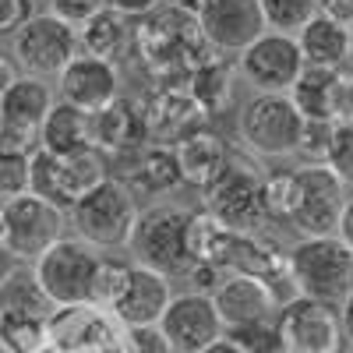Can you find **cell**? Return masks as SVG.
<instances>
[{"instance_id":"16","label":"cell","mask_w":353,"mask_h":353,"mask_svg":"<svg viewBox=\"0 0 353 353\" xmlns=\"http://www.w3.org/2000/svg\"><path fill=\"white\" fill-rule=\"evenodd\" d=\"M53 92L61 103L81 110V113H99L121 96V68L99 61V57H85L78 53L74 61L57 74Z\"/></svg>"},{"instance_id":"2","label":"cell","mask_w":353,"mask_h":353,"mask_svg":"<svg viewBox=\"0 0 353 353\" xmlns=\"http://www.w3.org/2000/svg\"><path fill=\"white\" fill-rule=\"evenodd\" d=\"M188 216L191 209L176 201H152L138 209L131 241H128V261L152 269L159 276H166L170 283L176 276H188L191 258H188Z\"/></svg>"},{"instance_id":"7","label":"cell","mask_w":353,"mask_h":353,"mask_svg":"<svg viewBox=\"0 0 353 353\" xmlns=\"http://www.w3.org/2000/svg\"><path fill=\"white\" fill-rule=\"evenodd\" d=\"M110 176V159L96 149L57 159L43 149L28 156V194H36L61 212H71V205L85 198L92 188H99Z\"/></svg>"},{"instance_id":"42","label":"cell","mask_w":353,"mask_h":353,"mask_svg":"<svg viewBox=\"0 0 353 353\" xmlns=\"http://www.w3.org/2000/svg\"><path fill=\"white\" fill-rule=\"evenodd\" d=\"M314 4H318V14L353 28V0H314Z\"/></svg>"},{"instance_id":"55","label":"cell","mask_w":353,"mask_h":353,"mask_svg":"<svg viewBox=\"0 0 353 353\" xmlns=\"http://www.w3.org/2000/svg\"><path fill=\"white\" fill-rule=\"evenodd\" d=\"M32 4H36V0H32Z\"/></svg>"},{"instance_id":"11","label":"cell","mask_w":353,"mask_h":353,"mask_svg":"<svg viewBox=\"0 0 353 353\" xmlns=\"http://www.w3.org/2000/svg\"><path fill=\"white\" fill-rule=\"evenodd\" d=\"M297 194H293L290 226L301 237H332L346 205V188L329 166H297L293 170Z\"/></svg>"},{"instance_id":"29","label":"cell","mask_w":353,"mask_h":353,"mask_svg":"<svg viewBox=\"0 0 353 353\" xmlns=\"http://www.w3.org/2000/svg\"><path fill=\"white\" fill-rule=\"evenodd\" d=\"M233 74H237V64H223L219 57H209V61H201L191 71L188 92L201 106L205 117L230 106V99H233Z\"/></svg>"},{"instance_id":"53","label":"cell","mask_w":353,"mask_h":353,"mask_svg":"<svg viewBox=\"0 0 353 353\" xmlns=\"http://www.w3.org/2000/svg\"><path fill=\"white\" fill-rule=\"evenodd\" d=\"M0 353H8V350H4V346H0Z\"/></svg>"},{"instance_id":"35","label":"cell","mask_w":353,"mask_h":353,"mask_svg":"<svg viewBox=\"0 0 353 353\" xmlns=\"http://www.w3.org/2000/svg\"><path fill=\"white\" fill-rule=\"evenodd\" d=\"M332 124H325V121H304V131H301V141H297L301 166H325L329 145H332Z\"/></svg>"},{"instance_id":"26","label":"cell","mask_w":353,"mask_h":353,"mask_svg":"<svg viewBox=\"0 0 353 353\" xmlns=\"http://www.w3.org/2000/svg\"><path fill=\"white\" fill-rule=\"evenodd\" d=\"M293 39H297V50L307 68H329V71L346 68V57H350V28L346 25H339L325 14H314Z\"/></svg>"},{"instance_id":"18","label":"cell","mask_w":353,"mask_h":353,"mask_svg":"<svg viewBox=\"0 0 353 353\" xmlns=\"http://www.w3.org/2000/svg\"><path fill=\"white\" fill-rule=\"evenodd\" d=\"M212 304H216V314L223 321V332L258 325V321H272L279 314L276 290L265 279L244 276V272H226L223 283L212 290Z\"/></svg>"},{"instance_id":"27","label":"cell","mask_w":353,"mask_h":353,"mask_svg":"<svg viewBox=\"0 0 353 353\" xmlns=\"http://www.w3.org/2000/svg\"><path fill=\"white\" fill-rule=\"evenodd\" d=\"M131 39H134L131 18H124L121 11H113V8H103L96 18H88L78 28V53L117 64L131 50Z\"/></svg>"},{"instance_id":"20","label":"cell","mask_w":353,"mask_h":353,"mask_svg":"<svg viewBox=\"0 0 353 353\" xmlns=\"http://www.w3.org/2000/svg\"><path fill=\"white\" fill-rule=\"evenodd\" d=\"M141 110H145L149 141H156V145H176L191 131L205 128V113L191 99L188 88H156L149 103H141Z\"/></svg>"},{"instance_id":"9","label":"cell","mask_w":353,"mask_h":353,"mask_svg":"<svg viewBox=\"0 0 353 353\" xmlns=\"http://www.w3.org/2000/svg\"><path fill=\"white\" fill-rule=\"evenodd\" d=\"M201 209L219 219L230 233L261 230V170L244 156H230L226 170L201 191Z\"/></svg>"},{"instance_id":"15","label":"cell","mask_w":353,"mask_h":353,"mask_svg":"<svg viewBox=\"0 0 353 353\" xmlns=\"http://www.w3.org/2000/svg\"><path fill=\"white\" fill-rule=\"evenodd\" d=\"M198 32L216 53H244L265 32V18L258 0H205Z\"/></svg>"},{"instance_id":"52","label":"cell","mask_w":353,"mask_h":353,"mask_svg":"<svg viewBox=\"0 0 353 353\" xmlns=\"http://www.w3.org/2000/svg\"><path fill=\"white\" fill-rule=\"evenodd\" d=\"M332 353H353V346H350V343H343V346H339V350H332Z\"/></svg>"},{"instance_id":"12","label":"cell","mask_w":353,"mask_h":353,"mask_svg":"<svg viewBox=\"0 0 353 353\" xmlns=\"http://www.w3.org/2000/svg\"><path fill=\"white\" fill-rule=\"evenodd\" d=\"M276 329L283 350L290 353H332L346 343L339 325V304L311 297H290L286 304H279Z\"/></svg>"},{"instance_id":"1","label":"cell","mask_w":353,"mask_h":353,"mask_svg":"<svg viewBox=\"0 0 353 353\" xmlns=\"http://www.w3.org/2000/svg\"><path fill=\"white\" fill-rule=\"evenodd\" d=\"M131 46L138 50V57H141V64L149 68V74L159 81V88H184L191 71L216 53L201 39L194 18L176 14L170 8L141 18L138 28H134Z\"/></svg>"},{"instance_id":"54","label":"cell","mask_w":353,"mask_h":353,"mask_svg":"<svg viewBox=\"0 0 353 353\" xmlns=\"http://www.w3.org/2000/svg\"><path fill=\"white\" fill-rule=\"evenodd\" d=\"M279 353H290V350H279Z\"/></svg>"},{"instance_id":"23","label":"cell","mask_w":353,"mask_h":353,"mask_svg":"<svg viewBox=\"0 0 353 353\" xmlns=\"http://www.w3.org/2000/svg\"><path fill=\"white\" fill-rule=\"evenodd\" d=\"M343 71H329V68H307L297 74V81L290 85V103L297 106V113L304 121H339V110H343Z\"/></svg>"},{"instance_id":"40","label":"cell","mask_w":353,"mask_h":353,"mask_svg":"<svg viewBox=\"0 0 353 353\" xmlns=\"http://www.w3.org/2000/svg\"><path fill=\"white\" fill-rule=\"evenodd\" d=\"M128 353H173L170 343L156 325L149 329H128Z\"/></svg>"},{"instance_id":"37","label":"cell","mask_w":353,"mask_h":353,"mask_svg":"<svg viewBox=\"0 0 353 353\" xmlns=\"http://www.w3.org/2000/svg\"><path fill=\"white\" fill-rule=\"evenodd\" d=\"M226 339H233L244 353H279V329H276V318L272 321H258V325H244V329H230L223 332Z\"/></svg>"},{"instance_id":"10","label":"cell","mask_w":353,"mask_h":353,"mask_svg":"<svg viewBox=\"0 0 353 353\" xmlns=\"http://www.w3.org/2000/svg\"><path fill=\"white\" fill-rule=\"evenodd\" d=\"M0 209H4V248L18 265H36L57 241L68 237V212L36 194H21Z\"/></svg>"},{"instance_id":"28","label":"cell","mask_w":353,"mask_h":353,"mask_svg":"<svg viewBox=\"0 0 353 353\" xmlns=\"http://www.w3.org/2000/svg\"><path fill=\"white\" fill-rule=\"evenodd\" d=\"M230 248H233V233L219 219H212L205 209H191V216H188V258H191V265H209V269L226 272Z\"/></svg>"},{"instance_id":"4","label":"cell","mask_w":353,"mask_h":353,"mask_svg":"<svg viewBox=\"0 0 353 353\" xmlns=\"http://www.w3.org/2000/svg\"><path fill=\"white\" fill-rule=\"evenodd\" d=\"M134 219H138V201L117 176H106L99 188H92L85 198H78L68 212L71 237L96 248L99 254L124 251L131 241Z\"/></svg>"},{"instance_id":"25","label":"cell","mask_w":353,"mask_h":353,"mask_svg":"<svg viewBox=\"0 0 353 353\" xmlns=\"http://www.w3.org/2000/svg\"><path fill=\"white\" fill-rule=\"evenodd\" d=\"M39 149L57 156V159L88 152L92 149V113H81V110L57 99L53 110L46 113L43 128H39Z\"/></svg>"},{"instance_id":"36","label":"cell","mask_w":353,"mask_h":353,"mask_svg":"<svg viewBox=\"0 0 353 353\" xmlns=\"http://www.w3.org/2000/svg\"><path fill=\"white\" fill-rule=\"evenodd\" d=\"M28 194V156L0 149V205Z\"/></svg>"},{"instance_id":"43","label":"cell","mask_w":353,"mask_h":353,"mask_svg":"<svg viewBox=\"0 0 353 353\" xmlns=\"http://www.w3.org/2000/svg\"><path fill=\"white\" fill-rule=\"evenodd\" d=\"M14 78H18V68H14V61H11L8 46L0 43V92H4L8 85H14Z\"/></svg>"},{"instance_id":"22","label":"cell","mask_w":353,"mask_h":353,"mask_svg":"<svg viewBox=\"0 0 353 353\" xmlns=\"http://www.w3.org/2000/svg\"><path fill=\"white\" fill-rule=\"evenodd\" d=\"M173 156H176V170H181V184L205 191L226 170L233 152L223 141V134H216L209 128H198L173 145Z\"/></svg>"},{"instance_id":"24","label":"cell","mask_w":353,"mask_h":353,"mask_svg":"<svg viewBox=\"0 0 353 353\" xmlns=\"http://www.w3.org/2000/svg\"><path fill=\"white\" fill-rule=\"evenodd\" d=\"M134 166L128 176H117L134 198L138 194H149V198H166L181 188V170H176V156H173V145H141V149L131 152Z\"/></svg>"},{"instance_id":"44","label":"cell","mask_w":353,"mask_h":353,"mask_svg":"<svg viewBox=\"0 0 353 353\" xmlns=\"http://www.w3.org/2000/svg\"><path fill=\"white\" fill-rule=\"evenodd\" d=\"M336 237H339L343 244H350V248H353V198H346V205H343V216H339V230H336Z\"/></svg>"},{"instance_id":"38","label":"cell","mask_w":353,"mask_h":353,"mask_svg":"<svg viewBox=\"0 0 353 353\" xmlns=\"http://www.w3.org/2000/svg\"><path fill=\"white\" fill-rule=\"evenodd\" d=\"M46 11L53 14V18H61L64 25H71V28H81L88 18H96L103 8H110L106 0H46Z\"/></svg>"},{"instance_id":"3","label":"cell","mask_w":353,"mask_h":353,"mask_svg":"<svg viewBox=\"0 0 353 353\" xmlns=\"http://www.w3.org/2000/svg\"><path fill=\"white\" fill-rule=\"evenodd\" d=\"M286 272L297 297L343 304L353 290V248L332 237H297L286 248Z\"/></svg>"},{"instance_id":"31","label":"cell","mask_w":353,"mask_h":353,"mask_svg":"<svg viewBox=\"0 0 353 353\" xmlns=\"http://www.w3.org/2000/svg\"><path fill=\"white\" fill-rule=\"evenodd\" d=\"M293 194H297V181L293 170H269L261 173V216L265 226H290L293 212Z\"/></svg>"},{"instance_id":"19","label":"cell","mask_w":353,"mask_h":353,"mask_svg":"<svg viewBox=\"0 0 353 353\" xmlns=\"http://www.w3.org/2000/svg\"><path fill=\"white\" fill-rule=\"evenodd\" d=\"M141 145H149L145 110L131 96H117L110 106L92 113V149L103 156H128Z\"/></svg>"},{"instance_id":"5","label":"cell","mask_w":353,"mask_h":353,"mask_svg":"<svg viewBox=\"0 0 353 353\" xmlns=\"http://www.w3.org/2000/svg\"><path fill=\"white\" fill-rule=\"evenodd\" d=\"M304 117L286 92H254L237 113V134L248 152L258 159H290L297 156Z\"/></svg>"},{"instance_id":"50","label":"cell","mask_w":353,"mask_h":353,"mask_svg":"<svg viewBox=\"0 0 353 353\" xmlns=\"http://www.w3.org/2000/svg\"><path fill=\"white\" fill-rule=\"evenodd\" d=\"M346 68H353V28H350V57H346Z\"/></svg>"},{"instance_id":"34","label":"cell","mask_w":353,"mask_h":353,"mask_svg":"<svg viewBox=\"0 0 353 353\" xmlns=\"http://www.w3.org/2000/svg\"><path fill=\"white\" fill-rule=\"evenodd\" d=\"M325 166L339 176L343 188H353V124L350 121L332 124V145H329Z\"/></svg>"},{"instance_id":"33","label":"cell","mask_w":353,"mask_h":353,"mask_svg":"<svg viewBox=\"0 0 353 353\" xmlns=\"http://www.w3.org/2000/svg\"><path fill=\"white\" fill-rule=\"evenodd\" d=\"M128 258H117V254H103L99 258V269H96V283H92V307L110 311L117 290H121L124 276H128Z\"/></svg>"},{"instance_id":"47","label":"cell","mask_w":353,"mask_h":353,"mask_svg":"<svg viewBox=\"0 0 353 353\" xmlns=\"http://www.w3.org/2000/svg\"><path fill=\"white\" fill-rule=\"evenodd\" d=\"M339 121H350V124H353V74H346V81H343V110H339Z\"/></svg>"},{"instance_id":"39","label":"cell","mask_w":353,"mask_h":353,"mask_svg":"<svg viewBox=\"0 0 353 353\" xmlns=\"http://www.w3.org/2000/svg\"><path fill=\"white\" fill-rule=\"evenodd\" d=\"M32 14H36L32 0H0V39H11Z\"/></svg>"},{"instance_id":"48","label":"cell","mask_w":353,"mask_h":353,"mask_svg":"<svg viewBox=\"0 0 353 353\" xmlns=\"http://www.w3.org/2000/svg\"><path fill=\"white\" fill-rule=\"evenodd\" d=\"M14 269H18V261H14V254L0 244V286H4L11 276H14Z\"/></svg>"},{"instance_id":"46","label":"cell","mask_w":353,"mask_h":353,"mask_svg":"<svg viewBox=\"0 0 353 353\" xmlns=\"http://www.w3.org/2000/svg\"><path fill=\"white\" fill-rule=\"evenodd\" d=\"M166 8H170V11H176V14H188V18H194V21H198V14H201V8H205V0H166Z\"/></svg>"},{"instance_id":"21","label":"cell","mask_w":353,"mask_h":353,"mask_svg":"<svg viewBox=\"0 0 353 353\" xmlns=\"http://www.w3.org/2000/svg\"><path fill=\"white\" fill-rule=\"evenodd\" d=\"M53 103H57V92L50 81L18 74L14 85H8L0 92V124L14 128L28 138H39V128L46 121V113L53 110Z\"/></svg>"},{"instance_id":"41","label":"cell","mask_w":353,"mask_h":353,"mask_svg":"<svg viewBox=\"0 0 353 353\" xmlns=\"http://www.w3.org/2000/svg\"><path fill=\"white\" fill-rule=\"evenodd\" d=\"M106 4L113 8V11H121L124 18H149V14H156V11H163L166 8V0H106Z\"/></svg>"},{"instance_id":"8","label":"cell","mask_w":353,"mask_h":353,"mask_svg":"<svg viewBox=\"0 0 353 353\" xmlns=\"http://www.w3.org/2000/svg\"><path fill=\"white\" fill-rule=\"evenodd\" d=\"M8 53H11L18 74L39 78V81H57V74L78 57V28L64 25L50 11H36L11 36Z\"/></svg>"},{"instance_id":"49","label":"cell","mask_w":353,"mask_h":353,"mask_svg":"<svg viewBox=\"0 0 353 353\" xmlns=\"http://www.w3.org/2000/svg\"><path fill=\"white\" fill-rule=\"evenodd\" d=\"M198 353H244L237 343H233V339H226V336H219L216 343H209V346H205V350H198Z\"/></svg>"},{"instance_id":"51","label":"cell","mask_w":353,"mask_h":353,"mask_svg":"<svg viewBox=\"0 0 353 353\" xmlns=\"http://www.w3.org/2000/svg\"><path fill=\"white\" fill-rule=\"evenodd\" d=\"M0 244H4V209H0Z\"/></svg>"},{"instance_id":"30","label":"cell","mask_w":353,"mask_h":353,"mask_svg":"<svg viewBox=\"0 0 353 353\" xmlns=\"http://www.w3.org/2000/svg\"><path fill=\"white\" fill-rule=\"evenodd\" d=\"M0 314H32V318H50L53 304L43 297V290L32 276V269H14V276L0 286Z\"/></svg>"},{"instance_id":"13","label":"cell","mask_w":353,"mask_h":353,"mask_svg":"<svg viewBox=\"0 0 353 353\" xmlns=\"http://www.w3.org/2000/svg\"><path fill=\"white\" fill-rule=\"evenodd\" d=\"M304 71V57L297 50V39L283 32H265L237 53V74L254 88V92H290V85Z\"/></svg>"},{"instance_id":"6","label":"cell","mask_w":353,"mask_h":353,"mask_svg":"<svg viewBox=\"0 0 353 353\" xmlns=\"http://www.w3.org/2000/svg\"><path fill=\"white\" fill-rule=\"evenodd\" d=\"M99 251L78 237L57 241L36 265H28L53 307H92V283L99 269Z\"/></svg>"},{"instance_id":"14","label":"cell","mask_w":353,"mask_h":353,"mask_svg":"<svg viewBox=\"0 0 353 353\" xmlns=\"http://www.w3.org/2000/svg\"><path fill=\"white\" fill-rule=\"evenodd\" d=\"M156 329L163 332L173 353H198L223 336V321L216 314L212 297L188 290V293H173V301L166 304Z\"/></svg>"},{"instance_id":"17","label":"cell","mask_w":353,"mask_h":353,"mask_svg":"<svg viewBox=\"0 0 353 353\" xmlns=\"http://www.w3.org/2000/svg\"><path fill=\"white\" fill-rule=\"evenodd\" d=\"M170 301H173V283L166 276H159L152 269H141V265L131 261L128 276H124L106 314L113 321H121L124 329H149V325H159Z\"/></svg>"},{"instance_id":"45","label":"cell","mask_w":353,"mask_h":353,"mask_svg":"<svg viewBox=\"0 0 353 353\" xmlns=\"http://www.w3.org/2000/svg\"><path fill=\"white\" fill-rule=\"evenodd\" d=\"M339 325H343V339L353 346V290L346 293V301L339 304Z\"/></svg>"},{"instance_id":"32","label":"cell","mask_w":353,"mask_h":353,"mask_svg":"<svg viewBox=\"0 0 353 353\" xmlns=\"http://www.w3.org/2000/svg\"><path fill=\"white\" fill-rule=\"evenodd\" d=\"M258 11H261L269 32L297 36L301 28L318 14V4L314 0H258Z\"/></svg>"}]
</instances>
